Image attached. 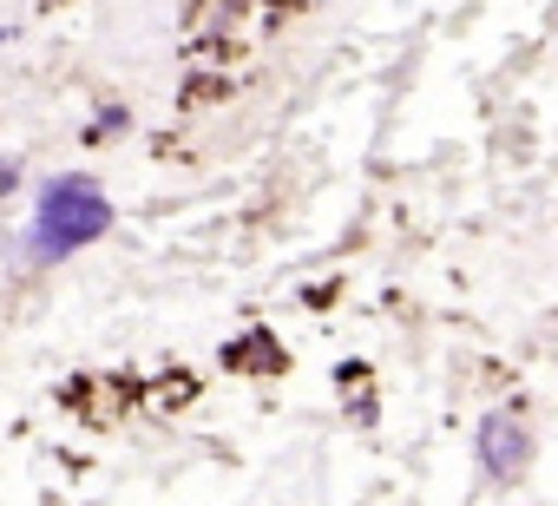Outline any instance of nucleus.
<instances>
[{
    "instance_id": "1",
    "label": "nucleus",
    "mask_w": 558,
    "mask_h": 506,
    "mask_svg": "<svg viewBox=\"0 0 558 506\" xmlns=\"http://www.w3.org/2000/svg\"><path fill=\"white\" fill-rule=\"evenodd\" d=\"M112 230V197L93 178H53L34 197V230H27V257L34 264H66L73 250L99 243Z\"/></svg>"
},
{
    "instance_id": "2",
    "label": "nucleus",
    "mask_w": 558,
    "mask_h": 506,
    "mask_svg": "<svg viewBox=\"0 0 558 506\" xmlns=\"http://www.w3.org/2000/svg\"><path fill=\"white\" fill-rule=\"evenodd\" d=\"M473 454H480V473L486 480H519L525 473V454H532V434L519 414H486L480 434H473Z\"/></svg>"
},
{
    "instance_id": "3",
    "label": "nucleus",
    "mask_w": 558,
    "mask_h": 506,
    "mask_svg": "<svg viewBox=\"0 0 558 506\" xmlns=\"http://www.w3.org/2000/svg\"><path fill=\"white\" fill-rule=\"evenodd\" d=\"M14 178H21V165H14V158H0V184H14Z\"/></svg>"
}]
</instances>
